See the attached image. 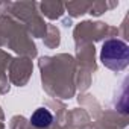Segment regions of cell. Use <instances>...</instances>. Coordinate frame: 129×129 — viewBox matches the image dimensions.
Instances as JSON below:
<instances>
[{"label": "cell", "mask_w": 129, "mask_h": 129, "mask_svg": "<svg viewBox=\"0 0 129 129\" xmlns=\"http://www.w3.org/2000/svg\"><path fill=\"white\" fill-rule=\"evenodd\" d=\"M30 123L32 126L35 127H40V129H46L49 127L52 123H53V115L49 109L46 108H38L32 115H30Z\"/></svg>", "instance_id": "2"}, {"label": "cell", "mask_w": 129, "mask_h": 129, "mask_svg": "<svg viewBox=\"0 0 129 129\" xmlns=\"http://www.w3.org/2000/svg\"><path fill=\"white\" fill-rule=\"evenodd\" d=\"M100 61L112 72H121L129 64V47L121 40H108L102 46Z\"/></svg>", "instance_id": "1"}]
</instances>
